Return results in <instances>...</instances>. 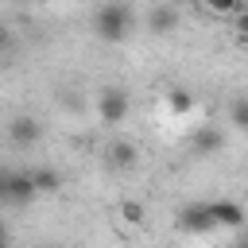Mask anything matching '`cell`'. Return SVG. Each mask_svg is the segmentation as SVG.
Wrapping results in <instances>:
<instances>
[{
	"label": "cell",
	"instance_id": "6da1fadb",
	"mask_svg": "<svg viewBox=\"0 0 248 248\" xmlns=\"http://www.w3.org/2000/svg\"><path fill=\"white\" fill-rule=\"evenodd\" d=\"M132 27H136V12L128 4H101L93 12V31L105 43H124L132 35Z\"/></svg>",
	"mask_w": 248,
	"mask_h": 248
},
{
	"label": "cell",
	"instance_id": "7a4b0ae2",
	"mask_svg": "<svg viewBox=\"0 0 248 248\" xmlns=\"http://www.w3.org/2000/svg\"><path fill=\"white\" fill-rule=\"evenodd\" d=\"M124 116H128V93L116 89V85L101 89L97 93V120L108 124V128H116V124H124Z\"/></svg>",
	"mask_w": 248,
	"mask_h": 248
},
{
	"label": "cell",
	"instance_id": "3957f363",
	"mask_svg": "<svg viewBox=\"0 0 248 248\" xmlns=\"http://www.w3.org/2000/svg\"><path fill=\"white\" fill-rule=\"evenodd\" d=\"M31 198H35V190H31L27 170H8V167H0V202H8V205H27Z\"/></svg>",
	"mask_w": 248,
	"mask_h": 248
},
{
	"label": "cell",
	"instance_id": "277c9868",
	"mask_svg": "<svg viewBox=\"0 0 248 248\" xmlns=\"http://www.w3.org/2000/svg\"><path fill=\"white\" fill-rule=\"evenodd\" d=\"M205 213H209V225H213V229H240V225H244V205H240L236 198L205 202Z\"/></svg>",
	"mask_w": 248,
	"mask_h": 248
},
{
	"label": "cell",
	"instance_id": "5b68a950",
	"mask_svg": "<svg viewBox=\"0 0 248 248\" xmlns=\"http://www.w3.org/2000/svg\"><path fill=\"white\" fill-rule=\"evenodd\" d=\"M39 136H43V124H39L35 116H16V120L8 124V140H12L16 147H31V143H39Z\"/></svg>",
	"mask_w": 248,
	"mask_h": 248
},
{
	"label": "cell",
	"instance_id": "8992f818",
	"mask_svg": "<svg viewBox=\"0 0 248 248\" xmlns=\"http://www.w3.org/2000/svg\"><path fill=\"white\" fill-rule=\"evenodd\" d=\"M178 229L186 232H209V213H205V202H194V205H182L178 209Z\"/></svg>",
	"mask_w": 248,
	"mask_h": 248
},
{
	"label": "cell",
	"instance_id": "52a82bcc",
	"mask_svg": "<svg viewBox=\"0 0 248 248\" xmlns=\"http://www.w3.org/2000/svg\"><path fill=\"white\" fill-rule=\"evenodd\" d=\"M178 19H182V12H178L174 4H155V8L147 12V27H151V31H159V35L174 31V27H178Z\"/></svg>",
	"mask_w": 248,
	"mask_h": 248
},
{
	"label": "cell",
	"instance_id": "ba28073f",
	"mask_svg": "<svg viewBox=\"0 0 248 248\" xmlns=\"http://www.w3.org/2000/svg\"><path fill=\"white\" fill-rule=\"evenodd\" d=\"M27 178H31L35 198H39V194H58V190H62V174H58L54 167H31Z\"/></svg>",
	"mask_w": 248,
	"mask_h": 248
},
{
	"label": "cell",
	"instance_id": "9c48e42d",
	"mask_svg": "<svg viewBox=\"0 0 248 248\" xmlns=\"http://www.w3.org/2000/svg\"><path fill=\"white\" fill-rule=\"evenodd\" d=\"M190 147H194L198 155H213V151L221 147V132H217L213 124H202V128L194 132V140H190Z\"/></svg>",
	"mask_w": 248,
	"mask_h": 248
},
{
	"label": "cell",
	"instance_id": "30bf717a",
	"mask_svg": "<svg viewBox=\"0 0 248 248\" xmlns=\"http://www.w3.org/2000/svg\"><path fill=\"white\" fill-rule=\"evenodd\" d=\"M136 159H140V147H136L132 140H116V143L108 147V163H112V167H136Z\"/></svg>",
	"mask_w": 248,
	"mask_h": 248
},
{
	"label": "cell",
	"instance_id": "8fae6325",
	"mask_svg": "<svg viewBox=\"0 0 248 248\" xmlns=\"http://www.w3.org/2000/svg\"><path fill=\"white\" fill-rule=\"evenodd\" d=\"M120 217H124L128 225H143V221H147V209H143L140 202H132V198H124V202H120Z\"/></svg>",
	"mask_w": 248,
	"mask_h": 248
},
{
	"label": "cell",
	"instance_id": "7c38bea8",
	"mask_svg": "<svg viewBox=\"0 0 248 248\" xmlns=\"http://www.w3.org/2000/svg\"><path fill=\"white\" fill-rule=\"evenodd\" d=\"M167 105H170V112H174V116H182V112H190V108H194V93L174 89V93L167 97Z\"/></svg>",
	"mask_w": 248,
	"mask_h": 248
},
{
	"label": "cell",
	"instance_id": "4fadbf2b",
	"mask_svg": "<svg viewBox=\"0 0 248 248\" xmlns=\"http://www.w3.org/2000/svg\"><path fill=\"white\" fill-rule=\"evenodd\" d=\"M248 124V105H244V97H236V105H232V128H244Z\"/></svg>",
	"mask_w": 248,
	"mask_h": 248
},
{
	"label": "cell",
	"instance_id": "5bb4252c",
	"mask_svg": "<svg viewBox=\"0 0 248 248\" xmlns=\"http://www.w3.org/2000/svg\"><path fill=\"white\" fill-rule=\"evenodd\" d=\"M0 248H8V225L0 221Z\"/></svg>",
	"mask_w": 248,
	"mask_h": 248
},
{
	"label": "cell",
	"instance_id": "9a60e30c",
	"mask_svg": "<svg viewBox=\"0 0 248 248\" xmlns=\"http://www.w3.org/2000/svg\"><path fill=\"white\" fill-rule=\"evenodd\" d=\"M12 43V35H8V27H0V46H8Z\"/></svg>",
	"mask_w": 248,
	"mask_h": 248
}]
</instances>
